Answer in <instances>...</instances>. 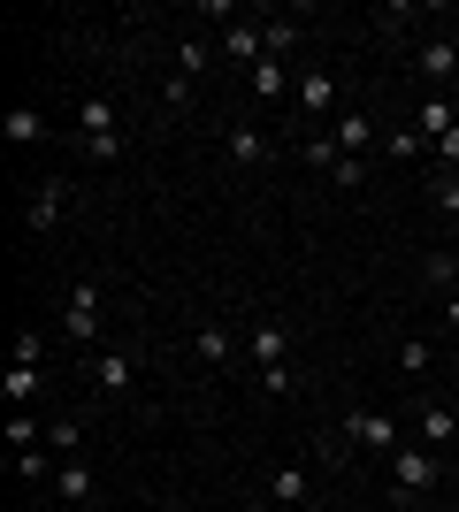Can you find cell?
<instances>
[{
  "label": "cell",
  "mask_w": 459,
  "mask_h": 512,
  "mask_svg": "<svg viewBox=\"0 0 459 512\" xmlns=\"http://www.w3.org/2000/svg\"><path fill=\"white\" fill-rule=\"evenodd\" d=\"M345 444L352 451H383V459H391V451H398V421H391V413H375V406H352L345 413Z\"/></svg>",
  "instance_id": "7a4b0ae2"
},
{
  "label": "cell",
  "mask_w": 459,
  "mask_h": 512,
  "mask_svg": "<svg viewBox=\"0 0 459 512\" xmlns=\"http://www.w3.org/2000/svg\"><path fill=\"white\" fill-rule=\"evenodd\" d=\"M414 62H421V77H444V92H452V77H459V39H429Z\"/></svg>",
  "instance_id": "8fae6325"
},
{
  "label": "cell",
  "mask_w": 459,
  "mask_h": 512,
  "mask_svg": "<svg viewBox=\"0 0 459 512\" xmlns=\"http://www.w3.org/2000/svg\"><path fill=\"white\" fill-rule=\"evenodd\" d=\"M329 184H337V192H360V184H368V161H360V153H345V161L329 169Z\"/></svg>",
  "instance_id": "4316f807"
},
{
  "label": "cell",
  "mask_w": 459,
  "mask_h": 512,
  "mask_svg": "<svg viewBox=\"0 0 459 512\" xmlns=\"http://www.w3.org/2000/svg\"><path fill=\"white\" fill-rule=\"evenodd\" d=\"M329 138H337V153H368L375 146V115H368V107H337Z\"/></svg>",
  "instance_id": "52a82bcc"
},
{
  "label": "cell",
  "mask_w": 459,
  "mask_h": 512,
  "mask_svg": "<svg viewBox=\"0 0 459 512\" xmlns=\"http://www.w3.org/2000/svg\"><path fill=\"white\" fill-rule=\"evenodd\" d=\"M192 85H199V77H184V69L161 77V107H192Z\"/></svg>",
  "instance_id": "f1b7e54d"
},
{
  "label": "cell",
  "mask_w": 459,
  "mask_h": 512,
  "mask_svg": "<svg viewBox=\"0 0 459 512\" xmlns=\"http://www.w3.org/2000/svg\"><path fill=\"white\" fill-rule=\"evenodd\" d=\"M222 153H230V169H268V153H276V138H261L253 123H230Z\"/></svg>",
  "instance_id": "5b68a950"
},
{
  "label": "cell",
  "mask_w": 459,
  "mask_h": 512,
  "mask_svg": "<svg viewBox=\"0 0 459 512\" xmlns=\"http://www.w3.org/2000/svg\"><path fill=\"white\" fill-rule=\"evenodd\" d=\"M8 367H46V337H39V329H23V337H16V360H8Z\"/></svg>",
  "instance_id": "83f0119b"
},
{
  "label": "cell",
  "mask_w": 459,
  "mask_h": 512,
  "mask_svg": "<svg viewBox=\"0 0 459 512\" xmlns=\"http://www.w3.org/2000/svg\"><path fill=\"white\" fill-rule=\"evenodd\" d=\"M245 512H276V505H268V497H253V505H245Z\"/></svg>",
  "instance_id": "e575fe53"
},
{
  "label": "cell",
  "mask_w": 459,
  "mask_h": 512,
  "mask_svg": "<svg viewBox=\"0 0 459 512\" xmlns=\"http://www.w3.org/2000/svg\"><path fill=\"white\" fill-rule=\"evenodd\" d=\"M62 207H69V184H62V176H46L39 192H31V207H23V230H31V237L62 230Z\"/></svg>",
  "instance_id": "277c9868"
},
{
  "label": "cell",
  "mask_w": 459,
  "mask_h": 512,
  "mask_svg": "<svg viewBox=\"0 0 459 512\" xmlns=\"http://www.w3.org/2000/svg\"><path fill=\"white\" fill-rule=\"evenodd\" d=\"M429 360H437L429 337H406V344H398V375H429Z\"/></svg>",
  "instance_id": "cb8c5ba5"
},
{
  "label": "cell",
  "mask_w": 459,
  "mask_h": 512,
  "mask_svg": "<svg viewBox=\"0 0 459 512\" xmlns=\"http://www.w3.org/2000/svg\"><path fill=\"white\" fill-rule=\"evenodd\" d=\"M261 39H268V62H284L291 46H299V23H261Z\"/></svg>",
  "instance_id": "484cf974"
},
{
  "label": "cell",
  "mask_w": 459,
  "mask_h": 512,
  "mask_svg": "<svg viewBox=\"0 0 459 512\" xmlns=\"http://www.w3.org/2000/svg\"><path fill=\"white\" fill-rule=\"evenodd\" d=\"M77 130H85V138H115V100H100V92L77 100Z\"/></svg>",
  "instance_id": "e0dca14e"
},
{
  "label": "cell",
  "mask_w": 459,
  "mask_h": 512,
  "mask_svg": "<svg viewBox=\"0 0 459 512\" xmlns=\"http://www.w3.org/2000/svg\"><path fill=\"white\" fill-rule=\"evenodd\" d=\"M39 390H46V383H39V367H8V375H0V398H8V413H23Z\"/></svg>",
  "instance_id": "2e32d148"
},
{
  "label": "cell",
  "mask_w": 459,
  "mask_h": 512,
  "mask_svg": "<svg viewBox=\"0 0 459 512\" xmlns=\"http://www.w3.org/2000/svg\"><path fill=\"white\" fill-rule=\"evenodd\" d=\"M54 490H62L69 505H92V490H100V482H92L85 459H62V467H54Z\"/></svg>",
  "instance_id": "5bb4252c"
},
{
  "label": "cell",
  "mask_w": 459,
  "mask_h": 512,
  "mask_svg": "<svg viewBox=\"0 0 459 512\" xmlns=\"http://www.w3.org/2000/svg\"><path fill=\"white\" fill-rule=\"evenodd\" d=\"M131 375H138L131 352H100V360H92V383L108 390V398H123V390H131Z\"/></svg>",
  "instance_id": "4fadbf2b"
},
{
  "label": "cell",
  "mask_w": 459,
  "mask_h": 512,
  "mask_svg": "<svg viewBox=\"0 0 459 512\" xmlns=\"http://www.w3.org/2000/svg\"><path fill=\"white\" fill-rule=\"evenodd\" d=\"M77 153H85V161H115V153H123V130H115V138H85Z\"/></svg>",
  "instance_id": "d6a6232c"
},
{
  "label": "cell",
  "mask_w": 459,
  "mask_h": 512,
  "mask_svg": "<svg viewBox=\"0 0 459 512\" xmlns=\"http://www.w3.org/2000/svg\"><path fill=\"white\" fill-rule=\"evenodd\" d=\"M261 390H268V398H291V390H299V375H291V360H284V367H261Z\"/></svg>",
  "instance_id": "f546056e"
},
{
  "label": "cell",
  "mask_w": 459,
  "mask_h": 512,
  "mask_svg": "<svg viewBox=\"0 0 459 512\" xmlns=\"http://www.w3.org/2000/svg\"><path fill=\"white\" fill-rule=\"evenodd\" d=\"M39 444H46V428L31 413H8V451H39Z\"/></svg>",
  "instance_id": "7402d4cb"
},
{
  "label": "cell",
  "mask_w": 459,
  "mask_h": 512,
  "mask_svg": "<svg viewBox=\"0 0 459 512\" xmlns=\"http://www.w3.org/2000/svg\"><path fill=\"white\" fill-rule=\"evenodd\" d=\"M253 92H261V100H284V92H299V77H291L284 62H261L253 69Z\"/></svg>",
  "instance_id": "d6986e66"
},
{
  "label": "cell",
  "mask_w": 459,
  "mask_h": 512,
  "mask_svg": "<svg viewBox=\"0 0 459 512\" xmlns=\"http://www.w3.org/2000/svg\"><path fill=\"white\" fill-rule=\"evenodd\" d=\"M383 153H391V161H421V153H429V138H421V130H391V138H383Z\"/></svg>",
  "instance_id": "d4e9b609"
},
{
  "label": "cell",
  "mask_w": 459,
  "mask_h": 512,
  "mask_svg": "<svg viewBox=\"0 0 459 512\" xmlns=\"http://www.w3.org/2000/svg\"><path fill=\"white\" fill-rule=\"evenodd\" d=\"M429 199H437V207H444V222H452V237H459V176H429Z\"/></svg>",
  "instance_id": "44dd1931"
},
{
  "label": "cell",
  "mask_w": 459,
  "mask_h": 512,
  "mask_svg": "<svg viewBox=\"0 0 459 512\" xmlns=\"http://www.w3.org/2000/svg\"><path fill=\"white\" fill-rule=\"evenodd\" d=\"M176 69H184V77H207V46L184 39V46H176Z\"/></svg>",
  "instance_id": "4dcf8cb0"
},
{
  "label": "cell",
  "mask_w": 459,
  "mask_h": 512,
  "mask_svg": "<svg viewBox=\"0 0 459 512\" xmlns=\"http://www.w3.org/2000/svg\"><path fill=\"white\" fill-rule=\"evenodd\" d=\"M306 497H314V474H306L299 459H291V467H276V474H268V505H291V512H299Z\"/></svg>",
  "instance_id": "ba28073f"
},
{
  "label": "cell",
  "mask_w": 459,
  "mask_h": 512,
  "mask_svg": "<svg viewBox=\"0 0 459 512\" xmlns=\"http://www.w3.org/2000/svg\"><path fill=\"white\" fill-rule=\"evenodd\" d=\"M8 467H16V474H31V482H39V474H54V459H46V451H8Z\"/></svg>",
  "instance_id": "1f68e13d"
},
{
  "label": "cell",
  "mask_w": 459,
  "mask_h": 512,
  "mask_svg": "<svg viewBox=\"0 0 459 512\" xmlns=\"http://www.w3.org/2000/svg\"><path fill=\"white\" fill-rule=\"evenodd\" d=\"M192 352H199L207 367H222L230 352H238V337H230V329H192Z\"/></svg>",
  "instance_id": "ac0fdd59"
},
{
  "label": "cell",
  "mask_w": 459,
  "mask_h": 512,
  "mask_svg": "<svg viewBox=\"0 0 459 512\" xmlns=\"http://www.w3.org/2000/svg\"><path fill=\"white\" fill-rule=\"evenodd\" d=\"M245 352H253V367H284V360H291V329H276V321H261V329L245 337Z\"/></svg>",
  "instance_id": "9c48e42d"
},
{
  "label": "cell",
  "mask_w": 459,
  "mask_h": 512,
  "mask_svg": "<svg viewBox=\"0 0 459 512\" xmlns=\"http://www.w3.org/2000/svg\"><path fill=\"white\" fill-rule=\"evenodd\" d=\"M291 100H299L306 115L322 123V115H337V100H345V85H337L329 69H306V77H299V92H291Z\"/></svg>",
  "instance_id": "8992f818"
},
{
  "label": "cell",
  "mask_w": 459,
  "mask_h": 512,
  "mask_svg": "<svg viewBox=\"0 0 459 512\" xmlns=\"http://www.w3.org/2000/svg\"><path fill=\"white\" fill-rule=\"evenodd\" d=\"M444 321H452V329H459V291H452V299H444Z\"/></svg>",
  "instance_id": "836d02e7"
},
{
  "label": "cell",
  "mask_w": 459,
  "mask_h": 512,
  "mask_svg": "<svg viewBox=\"0 0 459 512\" xmlns=\"http://www.w3.org/2000/svg\"><path fill=\"white\" fill-rule=\"evenodd\" d=\"M437 482H444V459H437L429 444H398V451H391V490H398V497H429Z\"/></svg>",
  "instance_id": "6da1fadb"
},
{
  "label": "cell",
  "mask_w": 459,
  "mask_h": 512,
  "mask_svg": "<svg viewBox=\"0 0 459 512\" xmlns=\"http://www.w3.org/2000/svg\"><path fill=\"white\" fill-rule=\"evenodd\" d=\"M299 161H306V169H337V161H345V153H337V138H329V130H314V138H306V146H299Z\"/></svg>",
  "instance_id": "ffe728a7"
},
{
  "label": "cell",
  "mask_w": 459,
  "mask_h": 512,
  "mask_svg": "<svg viewBox=\"0 0 459 512\" xmlns=\"http://www.w3.org/2000/svg\"><path fill=\"white\" fill-rule=\"evenodd\" d=\"M414 436H421L429 451H444V444L459 436V413H452V406H421V413H414Z\"/></svg>",
  "instance_id": "30bf717a"
},
{
  "label": "cell",
  "mask_w": 459,
  "mask_h": 512,
  "mask_svg": "<svg viewBox=\"0 0 459 512\" xmlns=\"http://www.w3.org/2000/svg\"><path fill=\"white\" fill-rule=\"evenodd\" d=\"M421 283H437L444 299H452V283H459V260H452V253H429V260H421Z\"/></svg>",
  "instance_id": "603a6c76"
},
{
  "label": "cell",
  "mask_w": 459,
  "mask_h": 512,
  "mask_svg": "<svg viewBox=\"0 0 459 512\" xmlns=\"http://www.w3.org/2000/svg\"><path fill=\"white\" fill-rule=\"evenodd\" d=\"M452 107H459V77H452Z\"/></svg>",
  "instance_id": "d590c367"
},
{
  "label": "cell",
  "mask_w": 459,
  "mask_h": 512,
  "mask_svg": "<svg viewBox=\"0 0 459 512\" xmlns=\"http://www.w3.org/2000/svg\"><path fill=\"white\" fill-rule=\"evenodd\" d=\"M62 329H69V344H100L108 337V329H100V283H77V291H69Z\"/></svg>",
  "instance_id": "3957f363"
},
{
  "label": "cell",
  "mask_w": 459,
  "mask_h": 512,
  "mask_svg": "<svg viewBox=\"0 0 459 512\" xmlns=\"http://www.w3.org/2000/svg\"><path fill=\"white\" fill-rule=\"evenodd\" d=\"M452 123H459L452 92H437V100H421V115H414V130H421V138H429V146H437V138H444V130H452Z\"/></svg>",
  "instance_id": "9a60e30c"
},
{
  "label": "cell",
  "mask_w": 459,
  "mask_h": 512,
  "mask_svg": "<svg viewBox=\"0 0 459 512\" xmlns=\"http://www.w3.org/2000/svg\"><path fill=\"white\" fill-rule=\"evenodd\" d=\"M0 138H8V146H39L46 115H39V107H8V115H0Z\"/></svg>",
  "instance_id": "7c38bea8"
}]
</instances>
